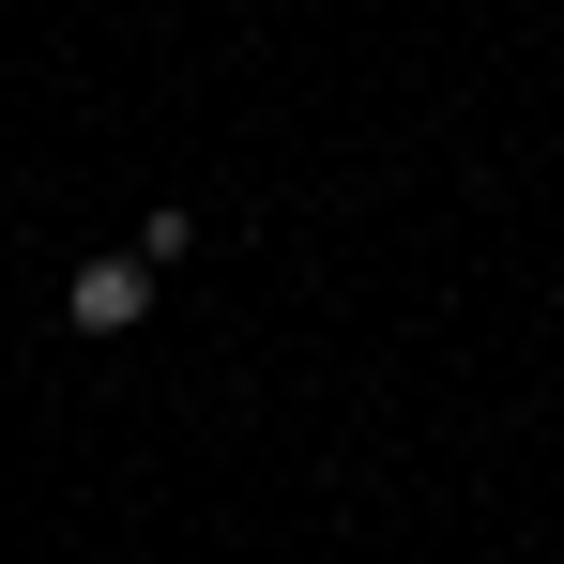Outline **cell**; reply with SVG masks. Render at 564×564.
I'll return each instance as SVG.
<instances>
[{
    "label": "cell",
    "instance_id": "6da1fadb",
    "mask_svg": "<svg viewBox=\"0 0 564 564\" xmlns=\"http://www.w3.org/2000/svg\"><path fill=\"white\" fill-rule=\"evenodd\" d=\"M62 321H77V336H138V321H153V260H138V245H107V260H77V290H62Z\"/></svg>",
    "mask_w": 564,
    "mask_h": 564
}]
</instances>
